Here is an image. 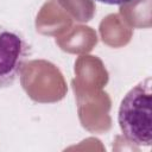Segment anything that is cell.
<instances>
[{
    "mask_svg": "<svg viewBox=\"0 0 152 152\" xmlns=\"http://www.w3.org/2000/svg\"><path fill=\"white\" fill-rule=\"evenodd\" d=\"M30 46L17 30L0 26V89L11 87L28 58Z\"/></svg>",
    "mask_w": 152,
    "mask_h": 152,
    "instance_id": "cell-2",
    "label": "cell"
},
{
    "mask_svg": "<svg viewBox=\"0 0 152 152\" xmlns=\"http://www.w3.org/2000/svg\"><path fill=\"white\" fill-rule=\"evenodd\" d=\"M152 81L147 77L134 86L122 99L118 122L124 137L137 146H151L152 142Z\"/></svg>",
    "mask_w": 152,
    "mask_h": 152,
    "instance_id": "cell-1",
    "label": "cell"
},
{
    "mask_svg": "<svg viewBox=\"0 0 152 152\" xmlns=\"http://www.w3.org/2000/svg\"><path fill=\"white\" fill-rule=\"evenodd\" d=\"M102 4H107V5H124L127 2H131L132 0H95Z\"/></svg>",
    "mask_w": 152,
    "mask_h": 152,
    "instance_id": "cell-3",
    "label": "cell"
}]
</instances>
